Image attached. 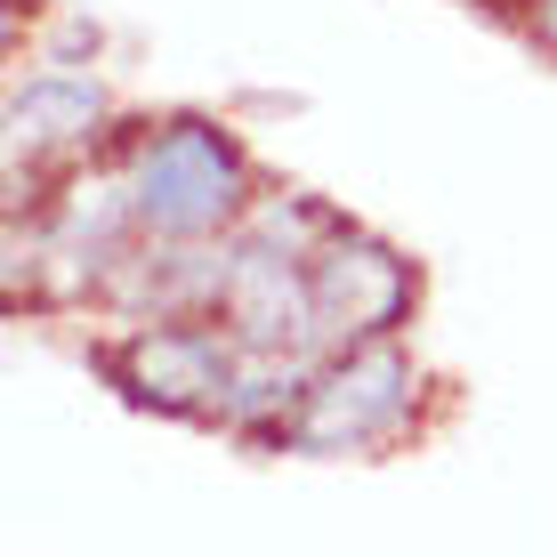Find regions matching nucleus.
Listing matches in <instances>:
<instances>
[{"label": "nucleus", "instance_id": "obj_1", "mask_svg": "<svg viewBox=\"0 0 557 557\" xmlns=\"http://www.w3.org/2000/svg\"><path fill=\"white\" fill-rule=\"evenodd\" d=\"M129 202H138V226L170 243H195V235H219L243 202V153L202 122H178L162 129L138 170H129Z\"/></svg>", "mask_w": 557, "mask_h": 557}, {"label": "nucleus", "instance_id": "obj_2", "mask_svg": "<svg viewBox=\"0 0 557 557\" xmlns=\"http://www.w3.org/2000/svg\"><path fill=\"white\" fill-rule=\"evenodd\" d=\"M405 396H412V363L405 356L396 348H356V356H339L323 380H307L292 436L315 445V453L372 445V436H388L396 420H405Z\"/></svg>", "mask_w": 557, "mask_h": 557}, {"label": "nucleus", "instance_id": "obj_3", "mask_svg": "<svg viewBox=\"0 0 557 557\" xmlns=\"http://www.w3.org/2000/svg\"><path fill=\"white\" fill-rule=\"evenodd\" d=\"M243 363H251L243 339L153 323L138 348H129V388L146 405H170V412H235L243 405Z\"/></svg>", "mask_w": 557, "mask_h": 557}, {"label": "nucleus", "instance_id": "obj_4", "mask_svg": "<svg viewBox=\"0 0 557 557\" xmlns=\"http://www.w3.org/2000/svg\"><path fill=\"white\" fill-rule=\"evenodd\" d=\"M307 283H315V332H380V323H396V307H405V267H396L380 243H323L315 259H307Z\"/></svg>", "mask_w": 557, "mask_h": 557}, {"label": "nucleus", "instance_id": "obj_5", "mask_svg": "<svg viewBox=\"0 0 557 557\" xmlns=\"http://www.w3.org/2000/svg\"><path fill=\"white\" fill-rule=\"evenodd\" d=\"M106 122V89L89 73H33L25 89L9 98V138L16 153H49V146H73Z\"/></svg>", "mask_w": 557, "mask_h": 557}, {"label": "nucleus", "instance_id": "obj_6", "mask_svg": "<svg viewBox=\"0 0 557 557\" xmlns=\"http://www.w3.org/2000/svg\"><path fill=\"white\" fill-rule=\"evenodd\" d=\"M542 33H557V0H542Z\"/></svg>", "mask_w": 557, "mask_h": 557}]
</instances>
